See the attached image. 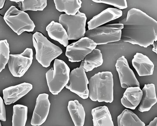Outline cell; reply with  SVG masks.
<instances>
[{
    "mask_svg": "<svg viewBox=\"0 0 157 126\" xmlns=\"http://www.w3.org/2000/svg\"><path fill=\"white\" fill-rule=\"evenodd\" d=\"M94 126H114L111 115L106 106H99L92 109Z\"/></svg>",
    "mask_w": 157,
    "mask_h": 126,
    "instance_id": "obj_19",
    "label": "cell"
},
{
    "mask_svg": "<svg viewBox=\"0 0 157 126\" xmlns=\"http://www.w3.org/2000/svg\"><path fill=\"white\" fill-rule=\"evenodd\" d=\"M68 109L75 126H83L85 112L82 104L77 100L68 102Z\"/></svg>",
    "mask_w": 157,
    "mask_h": 126,
    "instance_id": "obj_20",
    "label": "cell"
},
{
    "mask_svg": "<svg viewBox=\"0 0 157 126\" xmlns=\"http://www.w3.org/2000/svg\"><path fill=\"white\" fill-rule=\"evenodd\" d=\"M10 50L7 40L0 41V73L5 69L9 61Z\"/></svg>",
    "mask_w": 157,
    "mask_h": 126,
    "instance_id": "obj_26",
    "label": "cell"
},
{
    "mask_svg": "<svg viewBox=\"0 0 157 126\" xmlns=\"http://www.w3.org/2000/svg\"><path fill=\"white\" fill-rule=\"evenodd\" d=\"M143 96L140 103L139 111H149L156 103L157 100L155 85L153 84L145 85L142 89Z\"/></svg>",
    "mask_w": 157,
    "mask_h": 126,
    "instance_id": "obj_16",
    "label": "cell"
},
{
    "mask_svg": "<svg viewBox=\"0 0 157 126\" xmlns=\"http://www.w3.org/2000/svg\"><path fill=\"white\" fill-rule=\"evenodd\" d=\"M48 36L52 40L58 42L64 47L68 45V37L66 31L61 24L52 21L46 27Z\"/></svg>",
    "mask_w": 157,
    "mask_h": 126,
    "instance_id": "obj_18",
    "label": "cell"
},
{
    "mask_svg": "<svg viewBox=\"0 0 157 126\" xmlns=\"http://www.w3.org/2000/svg\"><path fill=\"white\" fill-rule=\"evenodd\" d=\"M32 88V84L26 82L5 88L2 92L5 104L8 105L15 103L29 93Z\"/></svg>",
    "mask_w": 157,
    "mask_h": 126,
    "instance_id": "obj_13",
    "label": "cell"
},
{
    "mask_svg": "<svg viewBox=\"0 0 157 126\" xmlns=\"http://www.w3.org/2000/svg\"><path fill=\"white\" fill-rule=\"evenodd\" d=\"M132 64L140 77L152 75L153 74L155 65L147 56L137 53L134 56Z\"/></svg>",
    "mask_w": 157,
    "mask_h": 126,
    "instance_id": "obj_15",
    "label": "cell"
},
{
    "mask_svg": "<svg viewBox=\"0 0 157 126\" xmlns=\"http://www.w3.org/2000/svg\"><path fill=\"white\" fill-rule=\"evenodd\" d=\"M33 59V50L30 48H26L20 54H10L8 61L10 72L13 77H21L30 68Z\"/></svg>",
    "mask_w": 157,
    "mask_h": 126,
    "instance_id": "obj_9",
    "label": "cell"
},
{
    "mask_svg": "<svg viewBox=\"0 0 157 126\" xmlns=\"http://www.w3.org/2000/svg\"><path fill=\"white\" fill-rule=\"evenodd\" d=\"M83 66L82 61L79 68L74 69L70 73L69 80L65 87L80 97L85 99L89 97V81Z\"/></svg>",
    "mask_w": 157,
    "mask_h": 126,
    "instance_id": "obj_8",
    "label": "cell"
},
{
    "mask_svg": "<svg viewBox=\"0 0 157 126\" xmlns=\"http://www.w3.org/2000/svg\"><path fill=\"white\" fill-rule=\"evenodd\" d=\"M21 11H43L47 6V0H22L17 3Z\"/></svg>",
    "mask_w": 157,
    "mask_h": 126,
    "instance_id": "obj_25",
    "label": "cell"
},
{
    "mask_svg": "<svg viewBox=\"0 0 157 126\" xmlns=\"http://www.w3.org/2000/svg\"><path fill=\"white\" fill-rule=\"evenodd\" d=\"M123 12L117 8H107L96 15L88 23V30L99 27L110 21L115 20L122 16Z\"/></svg>",
    "mask_w": 157,
    "mask_h": 126,
    "instance_id": "obj_14",
    "label": "cell"
},
{
    "mask_svg": "<svg viewBox=\"0 0 157 126\" xmlns=\"http://www.w3.org/2000/svg\"><path fill=\"white\" fill-rule=\"evenodd\" d=\"M89 97L93 101L112 103L113 100V80L110 71L95 74L88 84Z\"/></svg>",
    "mask_w": 157,
    "mask_h": 126,
    "instance_id": "obj_2",
    "label": "cell"
},
{
    "mask_svg": "<svg viewBox=\"0 0 157 126\" xmlns=\"http://www.w3.org/2000/svg\"><path fill=\"white\" fill-rule=\"evenodd\" d=\"M157 117H155L154 120L150 123L148 125L146 126H157Z\"/></svg>",
    "mask_w": 157,
    "mask_h": 126,
    "instance_id": "obj_29",
    "label": "cell"
},
{
    "mask_svg": "<svg viewBox=\"0 0 157 126\" xmlns=\"http://www.w3.org/2000/svg\"><path fill=\"white\" fill-rule=\"evenodd\" d=\"M123 28L122 24L106 25L86 31L85 36L93 40L97 45L115 42L121 40Z\"/></svg>",
    "mask_w": 157,
    "mask_h": 126,
    "instance_id": "obj_5",
    "label": "cell"
},
{
    "mask_svg": "<svg viewBox=\"0 0 157 126\" xmlns=\"http://www.w3.org/2000/svg\"><path fill=\"white\" fill-rule=\"evenodd\" d=\"M0 126H2V125H1V122H0Z\"/></svg>",
    "mask_w": 157,
    "mask_h": 126,
    "instance_id": "obj_33",
    "label": "cell"
},
{
    "mask_svg": "<svg viewBox=\"0 0 157 126\" xmlns=\"http://www.w3.org/2000/svg\"><path fill=\"white\" fill-rule=\"evenodd\" d=\"M97 45L91 39L82 37L67 46L66 56L70 62H79L84 61L86 56L96 49Z\"/></svg>",
    "mask_w": 157,
    "mask_h": 126,
    "instance_id": "obj_10",
    "label": "cell"
},
{
    "mask_svg": "<svg viewBox=\"0 0 157 126\" xmlns=\"http://www.w3.org/2000/svg\"><path fill=\"white\" fill-rule=\"evenodd\" d=\"M93 2L99 3H104L113 6L119 10L126 9L128 7L127 3L126 0L122 1H114V0H100V1H92Z\"/></svg>",
    "mask_w": 157,
    "mask_h": 126,
    "instance_id": "obj_27",
    "label": "cell"
},
{
    "mask_svg": "<svg viewBox=\"0 0 157 126\" xmlns=\"http://www.w3.org/2000/svg\"><path fill=\"white\" fill-rule=\"evenodd\" d=\"M6 0H0V9H2L5 5Z\"/></svg>",
    "mask_w": 157,
    "mask_h": 126,
    "instance_id": "obj_31",
    "label": "cell"
},
{
    "mask_svg": "<svg viewBox=\"0 0 157 126\" xmlns=\"http://www.w3.org/2000/svg\"><path fill=\"white\" fill-rule=\"evenodd\" d=\"M143 96L140 87L127 88L121 99V103L126 108L135 110L139 105Z\"/></svg>",
    "mask_w": 157,
    "mask_h": 126,
    "instance_id": "obj_17",
    "label": "cell"
},
{
    "mask_svg": "<svg viewBox=\"0 0 157 126\" xmlns=\"http://www.w3.org/2000/svg\"><path fill=\"white\" fill-rule=\"evenodd\" d=\"M6 23L18 36L25 32H32L36 26L26 13L12 6L4 16Z\"/></svg>",
    "mask_w": 157,
    "mask_h": 126,
    "instance_id": "obj_6",
    "label": "cell"
},
{
    "mask_svg": "<svg viewBox=\"0 0 157 126\" xmlns=\"http://www.w3.org/2000/svg\"><path fill=\"white\" fill-rule=\"evenodd\" d=\"M86 20V15L78 11L74 15L61 14L59 22L66 31L68 40H77L85 37Z\"/></svg>",
    "mask_w": 157,
    "mask_h": 126,
    "instance_id": "obj_7",
    "label": "cell"
},
{
    "mask_svg": "<svg viewBox=\"0 0 157 126\" xmlns=\"http://www.w3.org/2000/svg\"><path fill=\"white\" fill-rule=\"evenodd\" d=\"M28 107L21 104L13 106L12 126H25L28 117Z\"/></svg>",
    "mask_w": 157,
    "mask_h": 126,
    "instance_id": "obj_24",
    "label": "cell"
},
{
    "mask_svg": "<svg viewBox=\"0 0 157 126\" xmlns=\"http://www.w3.org/2000/svg\"><path fill=\"white\" fill-rule=\"evenodd\" d=\"M119 23L123 25L122 41L147 48L157 41V21L140 9L130 10Z\"/></svg>",
    "mask_w": 157,
    "mask_h": 126,
    "instance_id": "obj_1",
    "label": "cell"
},
{
    "mask_svg": "<svg viewBox=\"0 0 157 126\" xmlns=\"http://www.w3.org/2000/svg\"><path fill=\"white\" fill-rule=\"evenodd\" d=\"M121 87L124 89L140 87V84L133 71L130 68L127 59L122 56L118 59L116 64Z\"/></svg>",
    "mask_w": 157,
    "mask_h": 126,
    "instance_id": "obj_11",
    "label": "cell"
},
{
    "mask_svg": "<svg viewBox=\"0 0 157 126\" xmlns=\"http://www.w3.org/2000/svg\"><path fill=\"white\" fill-rule=\"evenodd\" d=\"M0 120L6 121V111L3 100L0 96Z\"/></svg>",
    "mask_w": 157,
    "mask_h": 126,
    "instance_id": "obj_28",
    "label": "cell"
},
{
    "mask_svg": "<svg viewBox=\"0 0 157 126\" xmlns=\"http://www.w3.org/2000/svg\"><path fill=\"white\" fill-rule=\"evenodd\" d=\"M32 40L36 60L44 68H48L53 60L62 54L63 50L59 47L49 41L40 32L33 35Z\"/></svg>",
    "mask_w": 157,
    "mask_h": 126,
    "instance_id": "obj_3",
    "label": "cell"
},
{
    "mask_svg": "<svg viewBox=\"0 0 157 126\" xmlns=\"http://www.w3.org/2000/svg\"><path fill=\"white\" fill-rule=\"evenodd\" d=\"M48 97L47 93L40 94L38 96L31 122L32 126L41 125L47 120L50 107Z\"/></svg>",
    "mask_w": 157,
    "mask_h": 126,
    "instance_id": "obj_12",
    "label": "cell"
},
{
    "mask_svg": "<svg viewBox=\"0 0 157 126\" xmlns=\"http://www.w3.org/2000/svg\"><path fill=\"white\" fill-rule=\"evenodd\" d=\"M83 69L85 72L91 71L103 64V55L100 50L95 49L84 58Z\"/></svg>",
    "mask_w": 157,
    "mask_h": 126,
    "instance_id": "obj_22",
    "label": "cell"
},
{
    "mask_svg": "<svg viewBox=\"0 0 157 126\" xmlns=\"http://www.w3.org/2000/svg\"><path fill=\"white\" fill-rule=\"evenodd\" d=\"M117 121L118 126H145L135 113L127 109L118 116Z\"/></svg>",
    "mask_w": 157,
    "mask_h": 126,
    "instance_id": "obj_23",
    "label": "cell"
},
{
    "mask_svg": "<svg viewBox=\"0 0 157 126\" xmlns=\"http://www.w3.org/2000/svg\"><path fill=\"white\" fill-rule=\"evenodd\" d=\"M54 2L57 10L69 15H76L82 3L80 0H54Z\"/></svg>",
    "mask_w": 157,
    "mask_h": 126,
    "instance_id": "obj_21",
    "label": "cell"
},
{
    "mask_svg": "<svg viewBox=\"0 0 157 126\" xmlns=\"http://www.w3.org/2000/svg\"><path fill=\"white\" fill-rule=\"evenodd\" d=\"M22 0H20V1H18V0H17V1H11H11H12V2H16L17 3H18V2H22Z\"/></svg>",
    "mask_w": 157,
    "mask_h": 126,
    "instance_id": "obj_32",
    "label": "cell"
},
{
    "mask_svg": "<svg viewBox=\"0 0 157 126\" xmlns=\"http://www.w3.org/2000/svg\"><path fill=\"white\" fill-rule=\"evenodd\" d=\"M153 46V48L152 49V51L154 52L156 54H157V41L154 42L153 44H152Z\"/></svg>",
    "mask_w": 157,
    "mask_h": 126,
    "instance_id": "obj_30",
    "label": "cell"
},
{
    "mask_svg": "<svg viewBox=\"0 0 157 126\" xmlns=\"http://www.w3.org/2000/svg\"><path fill=\"white\" fill-rule=\"evenodd\" d=\"M70 69L63 61L56 59L54 66L46 73L49 91L53 95H58L68 84Z\"/></svg>",
    "mask_w": 157,
    "mask_h": 126,
    "instance_id": "obj_4",
    "label": "cell"
}]
</instances>
